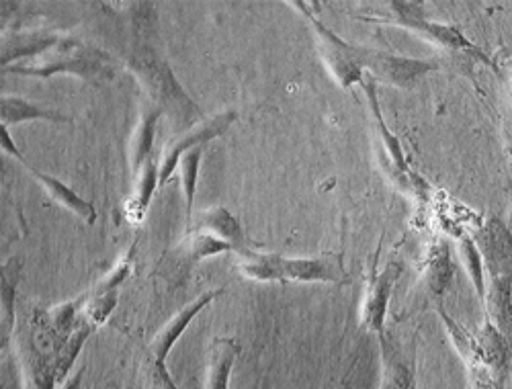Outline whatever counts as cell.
Listing matches in <instances>:
<instances>
[{
	"label": "cell",
	"instance_id": "obj_12",
	"mask_svg": "<svg viewBox=\"0 0 512 389\" xmlns=\"http://www.w3.org/2000/svg\"><path fill=\"white\" fill-rule=\"evenodd\" d=\"M72 37L46 33V31H23L9 33L3 37V68L13 66L15 60H35L58 48H64Z\"/></svg>",
	"mask_w": 512,
	"mask_h": 389
},
{
	"label": "cell",
	"instance_id": "obj_16",
	"mask_svg": "<svg viewBox=\"0 0 512 389\" xmlns=\"http://www.w3.org/2000/svg\"><path fill=\"white\" fill-rule=\"evenodd\" d=\"M27 170L31 172V177H33L35 181L41 183V187L46 189V193H48L56 203H60V205L66 207L68 211L76 213L82 222H87V224H95V222H97V209H95L93 203H89L87 199H82V197L76 195L68 185H64L62 181H58V179L52 177V175H46V172L37 170V168L31 166V164H27Z\"/></svg>",
	"mask_w": 512,
	"mask_h": 389
},
{
	"label": "cell",
	"instance_id": "obj_7",
	"mask_svg": "<svg viewBox=\"0 0 512 389\" xmlns=\"http://www.w3.org/2000/svg\"><path fill=\"white\" fill-rule=\"evenodd\" d=\"M236 119H238L236 111H224L220 115H213V117L193 125L191 129H187L185 134L166 142L162 156H160V187L166 185V181L173 177V172L179 168V162L187 152H191L193 148H199V146H207L211 140H216L222 134H226L228 127Z\"/></svg>",
	"mask_w": 512,
	"mask_h": 389
},
{
	"label": "cell",
	"instance_id": "obj_14",
	"mask_svg": "<svg viewBox=\"0 0 512 389\" xmlns=\"http://www.w3.org/2000/svg\"><path fill=\"white\" fill-rule=\"evenodd\" d=\"M439 316L445 322V328L449 330V336L455 344V349L459 351L461 359L467 365L469 371V383H472V389H498V383L492 377L490 367L484 363L480 349H478V340L469 334L467 330H463L451 316H447L441 308H439Z\"/></svg>",
	"mask_w": 512,
	"mask_h": 389
},
{
	"label": "cell",
	"instance_id": "obj_24",
	"mask_svg": "<svg viewBox=\"0 0 512 389\" xmlns=\"http://www.w3.org/2000/svg\"><path fill=\"white\" fill-rule=\"evenodd\" d=\"M21 273L19 258H11V261L3 267V344L9 342L13 328H15V289Z\"/></svg>",
	"mask_w": 512,
	"mask_h": 389
},
{
	"label": "cell",
	"instance_id": "obj_6",
	"mask_svg": "<svg viewBox=\"0 0 512 389\" xmlns=\"http://www.w3.org/2000/svg\"><path fill=\"white\" fill-rule=\"evenodd\" d=\"M222 252H232V246L205 232H187V236L179 242V246L170 250V254L160 263L158 273L170 285L179 287L187 281V277L191 275V271L199 261Z\"/></svg>",
	"mask_w": 512,
	"mask_h": 389
},
{
	"label": "cell",
	"instance_id": "obj_20",
	"mask_svg": "<svg viewBox=\"0 0 512 389\" xmlns=\"http://www.w3.org/2000/svg\"><path fill=\"white\" fill-rule=\"evenodd\" d=\"M158 185H160V160L152 156L136 175V191L125 205L127 218L132 222H140L144 218Z\"/></svg>",
	"mask_w": 512,
	"mask_h": 389
},
{
	"label": "cell",
	"instance_id": "obj_23",
	"mask_svg": "<svg viewBox=\"0 0 512 389\" xmlns=\"http://www.w3.org/2000/svg\"><path fill=\"white\" fill-rule=\"evenodd\" d=\"M457 244H459V252H461V261L467 269V275L469 279H472L474 287H476V293L480 297L482 304H486V293H488V287H486V275H484V263H482V254L474 242V238L469 236L467 232H461L457 236Z\"/></svg>",
	"mask_w": 512,
	"mask_h": 389
},
{
	"label": "cell",
	"instance_id": "obj_21",
	"mask_svg": "<svg viewBox=\"0 0 512 389\" xmlns=\"http://www.w3.org/2000/svg\"><path fill=\"white\" fill-rule=\"evenodd\" d=\"M160 115H162V111L156 105H152L140 117V123H138L134 138H132V148H130L132 166L136 170V175L140 172V168L152 158V148H154V138H156V123H158Z\"/></svg>",
	"mask_w": 512,
	"mask_h": 389
},
{
	"label": "cell",
	"instance_id": "obj_2",
	"mask_svg": "<svg viewBox=\"0 0 512 389\" xmlns=\"http://www.w3.org/2000/svg\"><path fill=\"white\" fill-rule=\"evenodd\" d=\"M3 74L31 76V78H50L56 74H74L82 80L101 82L115 76L113 58L105 52L84 46L78 39H70L64 48H58L46 56H39L29 62L13 64L3 68Z\"/></svg>",
	"mask_w": 512,
	"mask_h": 389
},
{
	"label": "cell",
	"instance_id": "obj_5",
	"mask_svg": "<svg viewBox=\"0 0 512 389\" xmlns=\"http://www.w3.org/2000/svg\"><path fill=\"white\" fill-rule=\"evenodd\" d=\"M347 50L353 58V62L375 80H381L386 84L398 86V89H412V86L433 70L439 68L437 60H418V58H406L398 54H390L383 50L357 46V43L347 41Z\"/></svg>",
	"mask_w": 512,
	"mask_h": 389
},
{
	"label": "cell",
	"instance_id": "obj_3",
	"mask_svg": "<svg viewBox=\"0 0 512 389\" xmlns=\"http://www.w3.org/2000/svg\"><path fill=\"white\" fill-rule=\"evenodd\" d=\"M130 68L150 93L152 105H156L160 111H168L177 125H187V129L193 127V121L201 111L187 97L173 72L162 60H156L154 54L146 52L144 56H136L130 62Z\"/></svg>",
	"mask_w": 512,
	"mask_h": 389
},
{
	"label": "cell",
	"instance_id": "obj_26",
	"mask_svg": "<svg viewBox=\"0 0 512 389\" xmlns=\"http://www.w3.org/2000/svg\"><path fill=\"white\" fill-rule=\"evenodd\" d=\"M142 375H144V385L146 389H177V385L170 379L166 373L164 363L156 361L152 355H148L142 363Z\"/></svg>",
	"mask_w": 512,
	"mask_h": 389
},
{
	"label": "cell",
	"instance_id": "obj_10",
	"mask_svg": "<svg viewBox=\"0 0 512 389\" xmlns=\"http://www.w3.org/2000/svg\"><path fill=\"white\" fill-rule=\"evenodd\" d=\"M404 273L402 263H388L381 273H375L365 289L363 306H361V322L367 330L383 334V322H386V312L394 287L398 285Z\"/></svg>",
	"mask_w": 512,
	"mask_h": 389
},
{
	"label": "cell",
	"instance_id": "obj_25",
	"mask_svg": "<svg viewBox=\"0 0 512 389\" xmlns=\"http://www.w3.org/2000/svg\"><path fill=\"white\" fill-rule=\"evenodd\" d=\"M203 148H193L187 152L181 162H179V172H181V185L185 193V209H187V226L193 222V203H195V191H197V181H199V166L203 158Z\"/></svg>",
	"mask_w": 512,
	"mask_h": 389
},
{
	"label": "cell",
	"instance_id": "obj_17",
	"mask_svg": "<svg viewBox=\"0 0 512 389\" xmlns=\"http://www.w3.org/2000/svg\"><path fill=\"white\" fill-rule=\"evenodd\" d=\"M361 86H363V91L367 95V101H369V107H371V115H373V123H375L377 132L381 136V144L386 146V152H388L392 164L396 166L398 172H404V175L412 177V172L408 170V162H406L404 150H402L398 138L388 129L386 119H383V115H381V105H379V99H377V80L373 76L365 74V78L361 80Z\"/></svg>",
	"mask_w": 512,
	"mask_h": 389
},
{
	"label": "cell",
	"instance_id": "obj_29",
	"mask_svg": "<svg viewBox=\"0 0 512 389\" xmlns=\"http://www.w3.org/2000/svg\"><path fill=\"white\" fill-rule=\"evenodd\" d=\"M510 389H512V387H510Z\"/></svg>",
	"mask_w": 512,
	"mask_h": 389
},
{
	"label": "cell",
	"instance_id": "obj_19",
	"mask_svg": "<svg viewBox=\"0 0 512 389\" xmlns=\"http://www.w3.org/2000/svg\"><path fill=\"white\" fill-rule=\"evenodd\" d=\"M424 281L429 291L435 297H441L447 287L451 285L453 279V265H451V254H449V246L445 240H433L431 248H429V256H426L424 267Z\"/></svg>",
	"mask_w": 512,
	"mask_h": 389
},
{
	"label": "cell",
	"instance_id": "obj_18",
	"mask_svg": "<svg viewBox=\"0 0 512 389\" xmlns=\"http://www.w3.org/2000/svg\"><path fill=\"white\" fill-rule=\"evenodd\" d=\"M33 119H44L52 123H70L72 119L48 109V107H39L23 97H13V95H3V101H0V125L11 127L15 123L23 121H33Z\"/></svg>",
	"mask_w": 512,
	"mask_h": 389
},
{
	"label": "cell",
	"instance_id": "obj_22",
	"mask_svg": "<svg viewBox=\"0 0 512 389\" xmlns=\"http://www.w3.org/2000/svg\"><path fill=\"white\" fill-rule=\"evenodd\" d=\"M476 340H478V349H480L484 363L490 367V371L502 375V371L506 369V361H508L504 334L486 318V322L480 330V336Z\"/></svg>",
	"mask_w": 512,
	"mask_h": 389
},
{
	"label": "cell",
	"instance_id": "obj_28",
	"mask_svg": "<svg viewBox=\"0 0 512 389\" xmlns=\"http://www.w3.org/2000/svg\"><path fill=\"white\" fill-rule=\"evenodd\" d=\"M82 373H84V369H78L72 377H68L66 381H64V387L62 389H80V383H82Z\"/></svg>",
	"mask_w": 512,
	"mask_h": 389
},
{
	"label": "cell",
	"instance_id": "obj_9",
	"mask_svg": "<svg viewBox=\"0 0 512 389\" xmlns=\"http://www.w3.org/2000/svg\"><path fill=\"white\" fill-rule=\"evenodd\" d=\"M293 7L304 11V15L310 19V23L318 35V52H320L326 68L334 76V80L343 86V89H353L355 84H361V80L365 78V72L353 62V58L347 50V41L343 37H338L334 31H330L326 25H322L312 15V11H308L306 3H293Z\"/></svg>",
	"mask_w": 512,
	"mask_h": 389
},
{
	"label": "cell",
	"instance_id": "obj_15",
	"mask_svg": "<svg viewBox=\"0 0 512 389\" xmlns=\"http://www.w3.org/2000/svg\"><path fill=\"white\" fill-rule=\"evenodd\" d=\"M242 347L234 338H213L209 347L205 389H228L234 363Z\"/></svg>",
	"mask_w": 512,
	"mask_h": 389
},
{
	"label": "cell",
	"instance_id": "obj_13",
	"mask_svg": "<svg viewBox=\"0 0 512 389\" xmlns=\"http://www.w3.org/2000/svg\"><path fill=\"white\" fill-rule=\"evenodd\" d=\"M224 293V289H211V291H207V293H203L201 297H197L195 301H191L189 306H185L183 310H179L173 318H170L156 334H154V338L150 340V355L156 359V361H160V363H164L166 361V357H168V353L173 351V347L177 344V340L181 338V334L187 330V326L193 322V318L201 312V310H205L213 299L216 297H220Z\"/></svg>",
	"mask_w": 512,
	"mask_h": 389
},
{
	"label": "cell",
	"instance_id": "obj_1",
	"mask_svg": "<svg viewBox=\"0 0 512 389\" xmlns=\"http://www.w3.org/2000/svg\"><path fill=\"white\" fill-rule=\"evenodd\" d=\"M238 271L252 281H281V283H332L347 285L351 281L345 258L338 252L320 256L287 258L273 252L254 250L238 263Z\"/></svg>",
	"mask_w": 512,
	"mask_h": 389
},
{
	"label": "cell",
	"instance_id": "obj_4",
	"mask_svg": "<svg viewBox=\"0 0 512 389\" xmlns=\"http://www.w3.org/2000/svg\"><path fill=\"white\" fill-rule=\"evenodd\" d=\"M390 11L392 13L388 17H365V21L406 27L414 33L424 35L426 39L439 43L441 48H447L453 52H463L467 56H474V58L482 60L484 64H490V60L482 54V50L478 46H474V43L463 35V31H459V27L426 19L424 3H406V0H398V3H390Z\"/></svg>",
	"mask_w": 512,
	"mask_h": 389
},
{
	"label": "cell",
	"instance_id": "obj_8",
	"mask_svg": "<svg viewBox=\"0 0 512 389\" xmlns=\"http://www.w3.org/2000/svg\"><path fill=\"white\" fill-rule=\"evenodd\" d=\"M474 238L484 269L488 271L492 283H512V234L498 220L488 218L476 230L467 232Z\"/></svg>",
	"mask_w": 512,
	"mask_h": 389
},
{
	"label": "cell",
	"instance_id": "obj_27",
	"mask_svg": "<svg viewBox=\"0 0 512 389\" xmlns=\"http://www.w3.org/2000/svg\"><path fill=\"white\" fill-rule=\"evenodd\" d=\"M0 146H3V152L15 156L21 164H25V166L29 164V162L25 160V156L21 154V150L17 148V144L13 142V138H11V134H9V127H3V125H0Z\"/></svg>",
	"mask_w": 512,
	"mask_h": 389
},
{
	"label": "cell",
	"instance_id": "obj_11",
	"mask_svg": "<svg viewBox=\"0 0 512 389\" xmlns=\"http://www.w3.org/2000/svg\"><path fill=\"white\" fill-rule=\"evenodd\" d=\"M187 232H205V234L216 236L228 242L232 246V252H236L240 258H246L254 252V248L250 246V242L242 232L238 218H234L226 207H211L201 211L197 218H193Z\"/></svg>",
	"mask_w": 512,
	"mask_h": 389
}]
</instances>
